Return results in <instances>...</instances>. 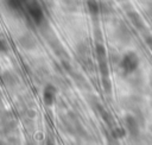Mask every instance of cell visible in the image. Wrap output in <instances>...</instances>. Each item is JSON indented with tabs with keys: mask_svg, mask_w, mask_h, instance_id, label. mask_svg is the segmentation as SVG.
<instances>
[{
	"mask_svg": "<svg viewBox=\"0 0 152 145\" xmlns=\"http://www.w3.org/2000/svg\"><path fill=\"white\" fill-rule=\"evenodd\" d=\"M10 51V45L8 43L0 37V53H7Z\"/></svg>",
	"mask_w": 152,
	"mask_h": 145,
	"instance_id": "cell-20",
	"label": "cell"
},
{
	"mask_svg": "<svg viewBox=\"0 0 152 145\" xmlns=\"http://www.w3.org/2000/svg\"><path fill=\"white\" fill-rule=\"evenodd\" d=\"M122 8H124L125 15H126L127 19L129 20L131 25H132L137 31H139V32H145L146 29H147V26H146V24H145V20H144V18L141 17V14H140L138 11L134 10L133 5H132L131 2L125 1V2H122Z\"/></svg>",
	"mask_w": 152,
	"mask_h": 145,
	"instance_id": "cell-2",
	"label": "cell"
},
{
	"mask_svg": "<svg viewBox=\"0 0 152 145\" xmlns=\"http://www.w3.org/2000/svg\"><path fill=\"white\" fill-rule=\"evenodd\" d=\"M86 56H90V48L86 40H80L75 45V57L76 59H78Z\"/></svg>",
	"mask_w": 152,
	"mask_h": 145,
	"instance_id": "cell-12",
	"label": "cell"
},
{
	"mask_svg": "<svg viewBox=\"0 0 152 145\" xmlns=\"http://www.w3.org/2000/svg\"><path fill=\"white\" fill-rule=\"evenodd\" d=\"M139 64H140V58H139L138 53L133 50H128L121 56L119 67H120V69L122 70L124 74L131 75V74H134L138 70Z\"/></svg>",
	"mask_w": 152,
	"mask_h": 145,
	"instance_id": "cell-1",
	"label": "cell"
},
{
	"mask_svg": "<svg viewBox=\"0 0 152 145\" xmlns=\"http://www.w3.org/2000/svg\"><path fill=\"white\" fill-rule=\"evenodd\" d=\"M101 87L104 92V94H112L113 92V83L110 80V76H103L101 77Z\"/></svg>",
	"mask_w": 152,
	"mask_h": 145,
	"instance_id": "cell-17",
	"label": "cell"
},
{
	"mask_svg": "<svg viewBox=\"0 0 152 145\" xmlns=\"http://www.w3.org/2000/svg\"><path fill=\"white\" fill-rule=\"evenodd\" d=\"M17 44L18 46L24 50V51H33L37 49L38 46V40L36 38V36L30 32V31H24L21 32L18 38H17Z\"/></svg>",
	"mask_w": 152,
	"mask_h": 145,
	"instance_id": "cell-5",
	"label": "cell"
},
{
	"mask_svg": "<svg viewBox=\"0 0 152 145\" xmlns=\"http://www.w3.org/2000/svg\"><path fill=\"white\" fill-rule=\"evenodd\" d=\"M144 42H145V44L147 45V48L151 50V52H152V34L151 33H146L145 36H144Z\"/></svg>",
	"mask_w": 152,
	"mask_h": 145,
	"instance_id": "cell-21",
	"label": "cell"
},
{
	"mask_svg": "<svg viewBox=\"0 0 152 145\" xmlns=\"http://www.w3.org/2000/svg\"><path fill=\"white\" fill-rule=\"evenodd\" d=\"M122 124H124V127L126 128L127 134L129 135L131 139H133V140L139 139L141 125L139 124L138 119L135 118V115H134L133 113H127V114H125V115H124V119H122Z\"/></svg>",
	"mask_w": 152,
	"mask_h": 145,
	"instance_id": "cell-4",
	"label": "cell"
},
{
	"mask_svg": "<svg viewBox=\"0 0 152 145\" xmlns=\"http://www.w3.org/2000/svg\"><path fill=\"white\" fill-rule=\"evenodd\" d=\"M114 37L115 39L124 44V45H127L131 43V39H132V33H131V30L128 29L127 24L124 23L122 20H119L115 26H114Z\"/></svg>",
	"mask_w": 152,
	"mask_h": 145,
	"instance_id": "cell-6",
	"label": "cell"
},
{
	"mask_svg": "<svg viewBox=\"0 0 152 145\" xmlns=\"http://www.w3.org/2000/svg\"><path fill=\"white\" fill-rule=\"evenodd\" d=\"M116 2H120V4H122V2H125V1H127V0H115Z\"/></svg>",
	"mask_w": 152,
	"mask_h": 145,
	"instance_id": "cell-22",
	"label": "cell"
},
{
	"mask_svg": "<svg viewBox=\"0 0 152 145\" xmlns=\"http://www.w3.org/2000/svg\"><path fill=\"white\" fill-rule=\"evenodd\" d=\"M71 81L74 82V84L82 92H86V93H89L91 92V84L90 82L87 80V77L81 72V71H77V70H72L70 74H69Z\"/></svg>",
	"mask_w": 152,
	"mask_h": 145,
	"instance_id": "cell-9",
	"label": "cell"
},
{
	"mask_svg": "<svg viewBox=\"0 0 152 145\" xmlns=\"http://www.w3.org/2000/svg\"><path fill=\"white\" fill-rule=\"evenodd\" d=\"M0 100H2V92H1V88H0Z\"/></svg>",
	"mask_w": 152,
	"mask_h": 145,
	"instance_id": "cell-23",
	"label": "cell"
},
{
	"mask_svg": "<svg viewBox=\"0 0 152 145\" xmlns=\"http://www.w3.org/2000/svg\"><path fill=\"white\" fill-rule=\"evenodd\" d=\"M12 119H15V113L13 111L4 108L0 112V121H8V120H12Z\"/></svg>",
	"mask_w": 152,
	"mask_h": 145,
	"instance_id": "cell-18",
	"label": "cell"
},
{
	"mask_svg": "<svg viewBox=\"0 0 152 145\" xmlns=\"http://www.w3.org/2000/svg\"><path fill=\"white\" fill-rule=\"evenodd\" d=\"M0 82L5 88L13 89L18 87V84L20 83V80L18 74H15L13 70H4L0 74Z\"/></svg>",
	"mask_w": 152,
	"mask_h": 145,
	"instance_id": "cell-10",
	"label": "cell"
},
{
	"mask_svg": "<svg viewBox=\"0 0 152 145\" xmlns=\"http://www.w3.org/2000/svg\"><path fill=\"white\" fill-rule=\"evenodd\" d=\"M142 102H144V99L141 95L139 94H131V95H126L121 99V107L125 109V111H128V112H133L138 108H141L142 106Z\"/></svg>",
	"mask_w": 152,
	"mask_h": 145,
	"instance_id": "cell-7",
	"label": "cell"
},
{
	"mask_svg": "<svg viewBox=\"0 0 152 145\" xmlns=\"http://www.w3.org/2000/svg\"><path fill=\"white\" fill-rule=\"evenodd\" d=\"M93 36L95 42H103V32L99 25H95L93 29Z\"/></svg>",
	"mask_w": 152,
	"mask_h": 145,
	"instance_id": "cell-19",
	"label": "cell"
},
{
	"mask_svg": "<svg viewBox=\"0 0 152 145\" xmlns=\"http://www.w3.org/2000/svg\"><path fill=\"white\" fill-rule=\"evenodd\" d=\"M109 130H110V140H120L124 137H126V134H127V131L125 127L113 126Z\"/></svg>",
	"mask_w": 152,
	"mask_h": 145,
	"instance_id": "cell-14",
	"label": "cell"
},
{
	"mask_svg": "<svg viewBox=\"0 0 152 145\" xmlns=\"http://www.w3.org/2000/svg\"><path fill=\"white\" fill-rule=\"evenodd\" d=\"M58 88L52 82H46L43 87V102L45 106L51 107L57 102Z\"/></svg>",
	"mask_w": 152,
	"mask_h": 145,
	"instance_id": "cell-8",
	"label": "cell"
},
{
	"mask_svg": "<svg viewBox=\"0 0 152 145\" xmlns=\"http://www.w3.org/2000/svg\"><path fill=\"white\" fill-rule=\"evenodd\" d=\"M24 8L33 24L39 25L45 19V8L42 5L40 0H27Z\"/></svg>",
	"mask_w": 152,
	"mask_h": 145,
	"instance_id": "cell-3",
	"label": "cell"
},
{
	"mask_svg": "<svg viewBox=\"0 0 152 145\" xmlns=\"http://www.w3.org/2000/svg\"><path fill=\"white\" fill-rule=\"evenodd\" d=\"M17 130H18V121L15 119L8 121H0V134L8 137L13 134Z\"/></svg>",
	"mask_w": 152,
	"mask_h": 145,
	"instance_id": "cell-11",
	"label": "cell"
},
{
	"mask_svg": "<svg viewBox=\"0 0 152 145\" xmlns=\"http://www.w3.org/2000/svg\"><path fill=\"white\" fill-rule=\"evenodd\" d=\"M59 1L63 8L68 12H76L78 10V6H80L78 0H59Z\"/></svg>",
	"mask_w": 152,
	"mask_h": 145,
	"instance_id": "cell-15",
	"label": "cell"
},
{
	"mask_svg": "<svg viewBox=\"0 0 152 145\" xmlns=\"http://www.w3.org/2000/svg\"><path fill=\"white\" fill-rule=\"evenodd\" d=\"M109 61H102V62H96V68L100 72V76H110V65L108 64Z\"/></svg>",
	"mask_w": 152,
	"mask_h": 145,
	"instance_id": "cell-16",
	"label": "cell"
},
{
	"mask_svg": "<svg viewBox=\"0 0 152 145\" xmlns=\"http://www.w3.org/2000/svg\"><path fill=\"white\" fill-rule=\"evenodd\" d=\"M86 7L87 11L90 15L93 17H99L101 15L100 12V0H86Z\"/></svg>",
	"mask_w": 152,
	"mask_h": 145,
	"instance_id": "cell-13",
	"label": "cell"
}]
</instances>
